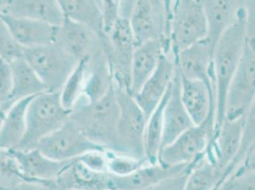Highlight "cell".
Listing matches in <instances>:
<instances>
[{"label":"cell","instance_id":"52a82bcc","mask_svg":"<svg viewBox=\"0 0 255 190\" xmlns=\"http://www.w3.org/2000/svg\"><path fill=\"white\" fill-rule=\"evenodd\" d=\"M23 57L41 79L49 92H60L78 62L54 43L23 48Z\"/></svg>","mask_w":255,"mask_h":190},{"label":"cell","instance_id":"74e56055","mask_svg":"<svg viewBox=\"0 0 255 190\" xmlns=\"http://www.w3.org/2000/svg\"><path fill=\"white\" fill-rule=\"evenodd\" d=\"M226 190H255V170L235 172L224 183Z\"/></svg>","mask_w":255,"mask_h":190},{"label":"cell","instance_id":"ffe728a7","mask_svg":"<svg viewBox=\"0 0 255 190\" xmlns=\"http://www.w3.org/2000/svg\"><path fill=\"white\" fill-rule=\"evenodd\" d=\"M246 0H201L208 23L207 39L214 47L227 29L244 13Z\"/></svg>","mask_w":255,"mask_h":190},{"label":"cell","instance_id":"60d3db41","mask_svg":"<svg viewBox=\"0 0 255 190\" xmlns=\"http://www.w3.org/2000/svg\"><path fill=\"white\" fill-rule=\"evenodd\" d=\"M189 169L190 168L182 173L171 176L168 179L160 182L159 184L155 185L154 187L147 190H184Z\"/></svg>","mask_w":255,"mask_h":190},{"label":"cell","instance_id":"4316f807","mask_svg":"<svg viewBox=\"0 0 255 190\" xmlns=\"http://www.w3.org/2000/svg\"><path fill=\"white\" fill-rule=\"evenodd\" d=\"M11 65L13 85L11 96L6 106V112L18 101L48 92L41 79L23 56L11 62Z\"/></svg>","mask_w":255,"mask_h":190},{"label":"cell","instance_id":"4fadbf2b","mask_svg":"<svg viewBox=\"0 0 255 190\" xmlns=\"http://www.w3.org/2000/svg\"><path fill=\"white\" fill-rule=\"evenodd\" d=\"M102 38L85 25L65 18L56 27L53 43L79 61L96 53L102 47Z\"/></svg>","mask_w":255,"mask_h":190},{"label":"cell","instance_id":"f1b7e54d","mask_svg":"<svg viewBox=\"0 0 255 190\" xmlns=\"http://www.w3.org/2000/svg\"><path fill=\"white\" fill-rule=\"evenodd\" d=\"M65 18L90 28L99 37H104L103 18L98 0H57Z\"/></svg>","mask_w":255,"mask_h":190},{"label":"cell","instance_id":"6da1fadb","mask_svg":"<svg viewBox=\"0 0 255 190\" xmlns=\"http://www.w3.org/2000/svg\"><path fill=\"white\" fill-rule=\"evenodd\" d=\"M245 49V18L243 15L227 29L213 47V71L216 89L215 132L225 120L226 97L229 86L240 63Z\"/></svg>","mask_w":255,"mask_h":190},{"label":"cell","instance_id":"8fae6325","mask_svg":"<svg viewBox=\"0 0 255 190\" xmlns=\"http://www.w3.org/2000/svg\"><path fill=\"white\" fill-rule=\"evenodd\" d=\"M36 148L55 161H71L91 150L106 149L85 136L70 119L62 127L43 138Z\"/></svg>","mask_w":255,"mask_h":190},{"label":"cell","instance_id":"4dcf8cb0","mask_svg":"<svg viewBox=\"0 0 255 190\" xmlns=\"http://www.w3.org/2000/svg\"><path fill=\"white\" fill-rule=\"evenodd\" d=\"M89 60L90 57H84L77 62L75 69L68 76L62 89L59 92L60 102L64 108L69 111L73 110V108L83 96Z\"/></svg>","mask_w":255,"mask_h":190},{"label":"cell","instance_id":"484cf974","mask_svg":"<svg viewBox=\"0 0 255 190\" xmlns=\"http://www.w3.org/2000/svg\"><path fill=\"white\" fill-rule=\"evenodd\" d=\"M229 178L228 172L220 169L205 152L191 164L184 190H215Z\"/></svg>","mask_w":255,"mask_h":190},{"label":"cell","instance_id":"8992f818","mask_svg":"<svg viewBox=\"0 0 255 190\" xmlns=\"http://www.w3.org/2000/svg\"><path fill=\"white\" fill-rule=\"evenodd\" d=\"M208 23L198 0H174L170 19V52L174 55L206 39Z\"/></svg>","mask_w":255,"mask_h":190},{"label":"cell","instance_id":"ee69618b","mask_svg":"<svg viewBox=\"0 0 255 190\" xmlns=\"http://www.w3.org/2000/svg\"><path fill=\"white\" fill-rule=\"evenodd\" d=\"M11 0H0V16L8 13Z\"/></svg>","mask_w":255,"mask_h":190},{"label":"cell","instance_id":"7bdbcfd3","mask_svg":"<svg viewBox=\"0 0 255 190\" xmlns=\"http://www.w3.org/2000/svg\"><path fill=\"white\" fill-rule=\"evenodd\" d=\"M137 1L138 0H121V11H120L121 17L128 19Z\"/></svg>","mask_w":255,"mask_h":190},{"label":"cell","instance_id":"7dc6e473","mask_svg":"<svg viewBox=\"0 0 255 190\" xmlns=\"http://www.w3.org/2000/svg\"><path fill=\"white\" fill-rule=\"evenodd\" d=\"M226 190V189H225V187H224V184L222 185V187L220 188V190Z\"/></svg>","mask_w":255,"mask_h":190},{"label":"cell","instance_id":"836d02e7","mask_svg":"<svg viewBox=\"0 0 255 190\" xmlns=\"http://www.w3.org/2000/svg\"><path fill=\"white\" fill-rule=\"evenodd\" d=\"M107 170L114 176H127L143 166L149 164L145 159H137L125 154L107 150Z\"/></svg>","mask_w":255,"mask_h":190},{"label":"cell","instance_id":"9a60e30c","mask_svg":"<svg viewBox=\"0 0 255 190\" xmlns=\"http://www.w3.org/2000/svg\"><path fill=\"white\" fill-rule=\"evenodd\" d=\"M213 46L204 39L175 54V62L181 75L193 80H199L215 89L213 71Z\"/></svg>","mask_w":255,"mask_h":190},{"label":"cell","instance_id":"d4e9b609","mask_svg":"<svg viewBox=\"0 0 255 190\" xmlns=\"http://www.w3.org/2000/svg\"><path fill=\"white\" fill-rule=\"evenodd\" d=\"M7 14L44 22L54 27L60 26L65 20L57 0H11Z\"/></svg>","mask_w":255,"mask_h":190},{"label":"cell","instance_id":"603a6c76","mask_svg":"<svg viewBox=\"0 0 255 190\" xmlns=\"http://www.w3.org/2000/svg\"><path fill=\"white\" fill-rule=\"evenodd\" d=\"M11 34L22 48H32L52 44L56 27L41 21L14 17L9 14L1 15Z\"/></svg>","mask_w":255,"mask_h":190},{"label":"cell","instance_id":"277c9868","mask_svg":"<svg viewBox=\"0 0 255 190\" xmlns=\"http://www.w3.org/2000/svg\"><path fill=\"white\" fill-rule=\"evenodd\" d=\"M115 88L119 106V117L117 144L114 152L147 160L144 145L147 117L131 93L116 85Z\"/></svg>","mask_w":255,"mask_h":190},{"label":"cell","instance_id":"5b68a950","mask_svg":"<svg viewBox=\"0 0 255 190\" xmlns=\"http://www.w3.org/2000/svg\"><path fill=\"white\" fill-rule=\"evenodd\" d=\"M102 45L114 83L118 88L131 93V64L137 45L129 20L119 17L111 31L102 38Z\"/></svg>","mask_w":255,"mask_h":190},{"label":"cell","instance_id":"f35d334b","mask_svg":"<svg viewBox=\"0 0 255 190\" xmlns=\"http://www.w3.org/2000/svg\"><path fill=\"white\" fill-rule=\"evenodd\" d=\"M245 45L255 52V0H246L244 7Z\"/></svg>","mask_w":255,"mask_h":190},{"label":"cell","instance_id":"ba28073f","mask_svg":"<svg viewBox=\"0 0 255 190\" xmlns=\"http://www.w3.org/2000/svg\"><path fill=\"white\" fill-rule=\"evenodd\" d=\"M215 119L208 118L203 124L193 126L168 146L161 148L158 163L166 166L191 165L200 158L213 143Z\"/></svg>","mask_w":255,"mask_h":190},{"label":"cell","instance_id":"c3c4849f","mask_svg":"<svg viewBox=\"0 0 255 190\" xmlns=\"http://www.w3.org/2000/svg\"><path fill=\"white\" fill-rule=\"evenodd\" d=\"M198 1H201V0H198Z\"/></svg>","mask_w":255,"mask_h":190},{"label":"cell","instance_id":"83f0119b","mask_svg":"<svg viewBox=\"0 0 255 190\" xmlns=\"http://www.w3.org/2000/svg\"><path fill=\"white\" fill-rule=\"evenodd\" d=\"M32 99L20 100L7 110L0 128V149H15L20 145L26 132L27 110Z\"/></svg>","mask_w":255,"mask_h":190},{"label":"cell","instance_id":"e0dca14e","mask_svg":"<svg viewBox=\"0 0 255 190\" xmlns=\"http://www.w3.org/2000/svg\"><path fill=\"white\" fill-rule=\"evenodd\" d=\"M244 126V116L235 120H224L223 124L215 132L213 143L206 154L228 174L232 175L231 166L241 146Z\"/></svg>","mask_w":255,"mask_h":190},{"label":"cell","instance_id":"d590c367","mask_svg":"<svg viewBox=\"0 0 255 190\" xmlns=\"http://www.w3.org/2000/svg\"><path fill=\"white\" fill-rule=\"evenodd\" d=\"M13 85V74L10 62L0 57V108L6 111V106L11 96Z\"/></svg>","mask_w":255,"mask_h":190},{"label":"cell","instance_id":"bcb514c9","mask_svg":"<svg viewBox=\"0 0 255 190\" xmlns=\"http://www.w3.org/2000/svg\"><path fill=\"white\" fill-rule=\"evenodd\" d=\"M5 116H6V111H4L3 109H1V108H0V128H1L2 125H3V122H4Z\"/></svg>","mask_w":255,"mask_h":190},{"label":"cell","instance_id":"7a4b0ae2","mask_svg":"<svg viewBox=\"0 0 255 190\" xmlns=\"http://www.w3.org/2000/svg\"><path fill=\"white\" fill-rule=\"evenodd\" d=\"M118 117L119 106L114 83L98 101L84 104L78 101L69 119L90 140L114 151L117 144Z\"/></svg>","mask_w":255,"mask_h":190},{"label":"cell","instance_id":"d6986e66","mask_svg":"<svg viewBox=\"0 0 255 190\" xmlns=\"http://www.w3.org/2000/svg\"><path fill=\"white\" fill-rule=\"evenodd\" d=\"M163 118L164 131L162 148L168 146L176 138L180 136L183 132L194 126L181 99L180 74L177 67L164 108Z\"/></svg>","mask_w":255,"mask_h":190},{"label":"cell","instance_id":"cb8c5ba5","mask_svg":"<svg viewBox=\"0 0 255 190\" xmlns=\"http://www.w3.org/2000/svg\"><path fill=\"white\" fill-rule=\"evenodd\" d=\"M113 84V74L102 45L90 57L82 97L88 103L96 102L106 95Z\"/></svg>","mask_w":255,"mask_h":190},{"label":"cell","instance_id":"ab89813d","mask_svg":"<svg viewBox=\"0 0 255 190\" xmlns=\"http://www.w3.org/2000/svg\"><path fill=\"white\" fill-rule=\"evenodd\" d=\"M78 159L90 169H94L96 171L108 172L107 149L91 150L82 154L80 157H78Z\"/></svg>","mask_w":255,"mask_h":190},{"label":"cell","instance_id":"30bf717a","mask_svg":"<svg viewBox=\"0 0 255 190\" xmlns=\"http://www.w3.org/2000/svg\"><path fill=\"white\" fill-rule=\"evenodd\" d=\"M255 98V52L245 45L244 53L229 86L225 119L235 120L245 115Z\"/></svg>","mask_w":255,"mask_h":190},{"label":"cell","instance_id":"5bb4252c","mask_svg":"<svg viewBox=\"0 0 255 190\" xmlns=\"http://www.w3.org/2000/svg\"><path fill=\"white\" fill-rule=\"evenodd\" d=\"M29 184L56 190L55 180L70 161H55L47 157L38 148L11 149Z\"/></svg>","mask_w":255,"mask_h":190},{"label":"cell","instance_id":"7c38bea8","mask_svg":"<svg viewBox=\"0 0 255 190\" xmlns=\"http://www.w3.org/2000/svg\"><path fill=\"white\" fill-rule=\"evenodd\" d=\"M175 70L176 62L174 54L165 53L154 73L133 95L136 103L147 117V120L167 95L173 81Z\"/></svg>","mask_w":255,"mask_h":190},{"label":"cell","instance_id":"f6af8a7d","mask_svg":"<svg viewBox=\"0 0 255 190\" xmlns=\"http://www.w3.org/2000/svg\"><path fill=\"white\" fill-rule=\"evenodd\" d=\"M161 2L163 3V5L165 7V10L167 11V15H168L169 20H170V14H171V8H172V5L174 3V0H161Z\"/></svg>","mask_w":255,"mask_h":190},{"label":"cell","instance_id":"e575fe53","mask_svg":"<svg viewBox=\"0 0 255 190\" xmlns=\"http://www.w3.org/2000/svg\"><path fill=\"white\" fill-rule=\"evenodd\" d=\"M23 56V48L15 40L6 23L0 18V57L12 62Z\"/></svg>","mask_w":255,"mask_h":190},{"label":"cell","instance_id":"1f68e13d","mask_svg":"<svg viewBox=\"0 0 255 190\" xmlns=\"http://www.w3.org/2000/svg\"><path fill=\"white\" fill-rule=\"evenodd\" d=\"M0 181L6 182V190H13L22 183L29 184L11 149H0Z\"/></svg>","mask_w":255,"mask_h":190},{"label":"cell","instance_id":"f546056e","mask_svg":"<svg viewBox=\"0 0 255 190\" xmlns=\"http://www.w3.org/2000/svg\"><path fill=\"white\" fill-rule=\"evenodd\" d=\"M170 89L167 93L159 106L148 118L146 128H145V155L149 164H155L158 162L160 150L162 148V140H163V131H164V108L170 94Z\"/></svg>","mask_w":255,"mask_h":190},{"label":"cell","instance_id":"b9f144b4","mask_svg":"<svg viewBox=\"0 0 255 190\" xmlns=\"http://www.w3.org/2000/svg\"><path fill=\"white\" fill-rule=\"evenodd\" d=\"M247 170H255V146L248 152L244 160L242 161L240 166L237 168L234 173L247 171Z\"/></svg>","mask_w":255,"mask_h":190},{"label":"cell","instance_id":"ac0fdd59","mask_svg":"<svg viewBox=\"0 0 255 190\" xmlns=\"http://www.w3.org/2000/svg\"><path fill=\"white\" fill-rule=\"evenodd\" d=\"M55 185L56 190H114L111 173L90 169L78 158L68 163Z\"/></svg>","mask_w":255,"mask_h":190},{"label":"cell","instance_id":"9c48e42d","mask_svg":"<svg viewBox=\"0 0 255 190\" xmlns=\"http://www.w3.org/2000/svg\"><path fill=\"white\" fill-rule=\"evenodd\" d=\"M128 20L137 46L161 40L170 51V20L161 0H138Z\"/></svg>","mask_w":255,"mask_h":190},{"label":"cell","instance_id":"2e32d148","mask_svg":"<svg viewBox=\"0 0 255 190\" xmlns=\"http://www.w3.org/2000/svg\"><path fill=\"white\" fill-rule=\"evenodd\" d=\"M180 81L181 99L194 126L201 125L210 117L215 119V90L202 81L189 79L181 74Z\"/></svg>","mask_w":255,"mask_h":190},{"label":"cell","instance_id":"3957f363","mask_svg":"<svg viewBox=\"0 0 255 190\" xmlns=\"http://www.w3.org/2000/svg\"><path fill=\"white\" fill-rule=\"evenodd\" d=\"M71 111L64 108L59 92H45L32 97L27 110L26 132L18 148L31 150L37 148L43 138L62 127Z\"/></svg>","mask_w":255,"mask_h":190},{"label":"cell","instance_id":"8d00e7d4","mask_svg":"<svg viewBox=\"0 0 255 190\" xmlns=\"http://www.w3.org/2000/svg\"><path fill=\"white\" fill-rule=\"evenodd\" d=\"M98 4L103 18L104 32L107 34L117 19L121 17V0H98Z\"/></svg>","mask_w":255,"mask_h":190},{"label":"cell","instance_id":"d6a6232c","mask_svg":"<svg viewBox=\"0 0 255 190\" xmlns=\"http://www.w3.org/2000/svg\"><path fill=\"white\" fill-rule=\"evenodd\" d=\"M255 146V98L252 104L249 106L247 112L244 115V126H243V134L242 141L239 151L234 160L231 171L232 175L237 168L240 166L244 160L248 152Z\"/></svg>","mask_w":255,"mask_h":190},{"label":"cell","instance_id":"44dd1931","mask_svg":"<svg viewBox=\"0 0 255 190\" xmlns=\"http://www.w3.org/2000/svg\"><path fill=\"white\" fill-rule=\"evenodd\" d=\"M191 165L166 166L160 163L147 164L127 176H114V190H147L160 182L177 175L190 168Z\"/></svg>","mask_w":255,"mask_h":190},{"label":"cell","instance_id":"7402d4cb","mask_svg":"<svg viewBox=\"0 0 255 190\" xmlns=\"http://www.w3.org/2000/svg\"><path fill=\"white\" fill-rule=\"evenodd\" d=\"M171 53L165 42L151 40L140 44L133 54L131 64L130 92L135 95L158 67L162 56Z\"/></svg>","mask_w":255,"mask_h":190}]
</instances>
